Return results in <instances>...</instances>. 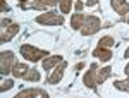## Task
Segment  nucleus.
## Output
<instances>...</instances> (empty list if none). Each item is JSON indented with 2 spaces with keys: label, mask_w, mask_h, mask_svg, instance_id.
Returning <instances> with one entry per match:
<instances>
[{
  "label": "nucleus",
  "mask_w": 129,
  "mask_h": 98,
  "mask_svg": "<svg viewBox=\"0 0 129 98\" xmlns=\"http://www.w3.org/2000/svg\"><path fill=\"white\" fill-rule=\"evenodd\" d=\"M19 52L28 62H40L45 57H48V50H40V48H36V47H33V45H28V43L21 45Z\"/></svg>",
  "instance_id": "1"
},
{
  "label": "nucleus",
  "mask_w": 129,
  "mask_h": 98,
  "mask_svg": "<svg viewBox=\"0 0 129 98\" xmlns=\"http://www.w3.org/2000/svg\"><path fill=\"white\" fill-rule=\"evenodd\" d=\"M62 12H55V10H48L43 12L40 16H36L35 21L41 24V26H62L64 24V16H60Z\"/></svg>",
  "instance_id": "2"
},
{
  "label": "nucleus",
  "mask_w": 129,
  "mask_h": 98,
  "mask_svg": "<svg viewBox=\"0 0 129 98\" xmlns=\"http://www.w3.org/2000/svg\"><path fill=\"white\" fill-rule=\"evenodd\" d=\"M100 29H102V21H100V17L98 16H93V14H88L86 19H84L83 28H81V35L83 36H93Z\"/></svg>",
  "instance_id": "3"
},
{
  "label": "nucleus",
  "mask_w": 129,
  "mask_h": 98,
  "mask_svg": "<svg viewBox=\"0 0 129 98\" xmlns=\"http://www.w3.org/2000/svg\"><path fill=\"white\" fill-rule=\"evenodd\" d=\"M16 64V57H14V52L10 50H4L0 53V74L2 76H7L12 74V67Z\"/></svg>",
  "instance_id": "4"
},
{
  "label": "nucleus",
  "mask_w": 129,
  "mask_h": 98,
  "mask_svg": "<svg viewBox=\"0 0 129 98\" xmlns=\"http://www.w3.org/2000/svg\"><path fill=\"white\" fill-rule=\"evenodd\" d=\"M96 71H98V64L93 62L89 66V71H86V74L83 76V83L84 86L89 89H96Z\"/></svg>",
  "instance_id": "5"
},
{
  "label": "nucleus",
  "mask_w": 129,
  "mask_h": 98,
  "mask_svg": "<svg viewBox=\"0 0 129 98\" xmlns=\"http://www.w3.org/2000/svg\"><path fill=\"white\" fill-rule=\"evenodd\" d=\"M48 98V93L47 89H41V88H28V89H22L19 91L16 98Z\"/></svg>",
  "instance_id": "6"
},
{
  "label": "nucleus",
  "mask_w": 129,
  "mask_h": 98,
  "mask_svg": "<svg viewBox=\"0 0 129 98\" xmlns=\"http://www.w3.org/2000/svg\"><path fill=\"white\" fill-rule=\"evenodd\" d=\"M66 69H67V62H66V60H62L59 66L55 67V71H53V72H52V74L48 76V79H47V81H48V84H59L60 79L64 78V72H66Z\"/></svg>",
  "instance_id": "7"
},
{
  "label": "nucleus",
  "mask_w": 129,
  "mask_h": 98,
  "mask_svg": "<svg viewBox=\"0 0 129 98\" xmlns=\"http://www.w3.org/2000/svg\"><path fill=\"white\" fill-rule=\"evenodd\" d=\"M21 26L19 24H10L7 28H2V35H0V43H7L10 40L14 38L17 33H19Z\"/></svg>",
  "instance_id": "8"
},
{
  "label": "nucleus",
  "mask_w": 129,
  "mask_h": 98,
  "mask_svg": "<svg viewBox=\"0 0 129 98\" xmlns=\"http://www.w3.org/2000/svg\"><path fill=\"white\" fill-rule=\"evenodd\" d=\"M62 60H64L62 55H48V57H45V59L41 60V67L45 69V71H52L53 67H57Z\"/></svg>",
  "instance_id": "9"
},
{
  "label": "nucleus",
  "mask_w": 129,
  "mask_h": 98,
  "mask_svg": "<svg viewBox=\"0 0 129 98\" xmlns=\"http://www.w3.org/2000/svg\"><path fill=\"white\" fill-rule=\"evenodd\" d=\"M112 9L115 10L119 16H126L129 14V2L127 0H110Z\"/></svg>",
  "instance_id": "10"
},
{
  "label": "nucleus",
  "mask_w": 129,
  "mask_h": 98,
  "mask_svg": "<svg viewBox=\"0 0 129 98\" xmlns=\"http://www.w3.org/2000/svg\"><path fill=\"white\" fill-rule=\"evenodd\" d=\"M93 57L95 59H98V60H102V62H109L114 55H112V52H110L107 47H96V48L93 50Z\"/></svg>",
  "instance_id": "11"
},
{
  "label": "nucleus",
  "mask_w": 129,
  "mask_h": 98,
  "mask_svg": "<svg viewBox=\"0 0 129 98\" xmlns=\"http://www.w3.org/2000/svg\"><path fill=\"white\" fill-rule=\"evenodd\" d=\"M29 69L31 67H28V64H24V62H16L12 67V76L16 79H24V76L28 74Z\"/></svg>",
  "instance_id": "12"
},
{
  "label": "nucleus",
  "mask_w": 129,
  "mask_h": 98,
  "mask_svg": "<svg viewBox=\"0 0 129 98\" xmlns=\"http://www.w3.org/2000/svg\"><path fill=\"white\" fill-rule=\"evenodd\" d=\"M55 5H59V0H33V4H31L33 9H41V10L52 9Z\"/></svg>",
  "instance_id": "13"
},
{
  "label": "nucleus",
  "mask_w": 129,
  "mask_h": 98,
  "mask_svg": "<svg viewBox=\"0 0 129 98\" xmlns=\"http://www.w3.org/2000/svg\"><path fill=\"white\" fill-rule=\"evenodd\" d=\"M112 76V67H102L96 71V84H102V83H105L107 79Z\"/></svg>",
  "instance_id": "14"
},
{
  "label": "nucleus",
  "mask_w": 129,
  "mask_h": 98,
  "mask_svg": "<svg viewBox=\"0 0 129 98\" xmlns=\"http://www.w3.org/2000/svg\"><path fill=\"white\" fill-rule=\"evenodd\" d=\"M84 19H86V16H84V14L76 12V14L71 17V28H72V29H81V28H83V24H84Z\"/></svg>",
  "instance_id": "15"
},
{
  "label": "nucleus",
  "mask_w": 129,
  "mask_h": 98,
  "mask_svg": "<svg viewBox=\"0 0 129 98\" xmlns=\"http://www.w3.org/2000/svg\"><path fill=\"white\" fill-rule=\"evenodd\" d=\"M24 81H29V83H36V81H40V72H38L36 69H29L28 74L24 76Z\"/></svg>",
  "instance_id": "16"
},
{
  "label": "nucleus",
  "mask_w": 129,
  "mask_h": 98,
  "mask_svg": "<svg viewBox=\"0 0 129 98\" xmlns=\"http://www.w3.org/2000/svg\"><path fill=\"white\" fill-rule=\"evenodd\" d=\"M59 9L62 14H69L72 9V0H59Z\"/></svg>",
  "instance_id": "17"
},
{
  "label": "nucleus",
  "mask_w": 129,
  "mask_h": 98,
  "mask_svg": "<svg viewBox=\"0 0 129 98\" xmlns=\"http://www.w3.org/2000/svg\"><path fill=\"white\" fill-rule=\"evenodd\" d=\"M114 86L120 91H127L129 93V78L127 79H122V81H114Z\"/></svg>",
  "instance_id": "18"
},
{
  "label": "nucleus",
  "mask_w": 129,
  "mask_h": 98,
  "mask_svg": "<svg viewBox=\"0 0 129 98\" xmlns=\"http://www.w3.org/2000/svg\"><path fill=\"white\" fill-rule=\"evenodd\" d=\"M114 43H115V40L112 38V36H102V38L98 40V45H100V47H107V48H110Z\"/></svg>",
  "instance_id": "19"
},
{
  "label": "nucleus",
  "mask_w": 129,
  "mask_h": 98,
  "mask_svg": "<svg viewBox=\"0 0 129 98\" xmlns=\"http://www.w3.org/2000/svg\"><path fill=\"white\" fill-rule=\"evenodd\" d=\"M12 86H14V81H12V79H4V81H2V86H0V93L9 91Z\"/></svg>",
  "instance_id": "20"
},
{
  "label": "nucleus",
  "mask_w": 129,
  "mask_h": 98,
  "mask_svg": "<svg viewBox=\"0 0 129 98\" xmlns=\"http://www.w3.org/2000/svg\"><path fill=\"white\" fill-rule=\"evenodd\" d=\"M9 10H10V7L5 4V0H0V12L5 14V12H9Z\"/></svg>",
  "instance_id": "21"
},
{
  "label": "nucleus",
  "mask_w": 129,
  "mask_h": 98,
  "mask_svg": "<svg viewBox=\"0 0 129 98\" xmlns=\"http://www.w3.org/2000/svg\"><path fill=\"white\" fill-rule=\"evenodd\" d=\"M83 7H84V0H78V2H76V10H78V12H81V9H83Z\"/></svg>",
  "instance_id": "22"
},
{
  "label": "nucleus",
  "mask_w": 129,
  "mask_h": 98,
  "mask_svg": "<svg viewBox=\"0 0 129 98\" xmlns=\"http://www.w3.org/2000/svg\"><path fill=\"white\" fill-rule=\"evenodd\" d=\"M96 4H98V0H86L84 2V5H88V7H95Z\"/></svg>",
  "instance_id": "23"
},
{
  "label": "nucleus",
  "mask_w": 129,
  "mask_h": 98,
  "mask_svg": "<svg viewBox=\"0 0 129 98\" xmlns=\"http://www.w3.org/2000/svg\"><path fill=\"white\" fill-rule=\"evenodd\" d=\"M10 24H12V22H10V19H5V17L2 19V28H7V26H10Z\"/></svg>",
  "instance_id": "24"
},
{
  "label": "nucleus",
  "mask_w": 129,
  "mask_h": 98,
  "mask_svg": "<svg viewBox=\"0 0 129 98\" xmlns=\"http://www.w3.org/2000/svg\"><path fill=\"white\" fill-rule=\"evenodd\" d=\"M124 72H126V76H127V78H129V64H127V66H126V67H124Z\"/></svg>",
  "instance_id": "25"
},
{
  "label": "nucleus",
  "mask_w": 129,
  "mask_h": 98,
  "mask_svg": "<svg viewBox=\"0 0 129 98\" xmlns=\"http://www.w3.org/2000/svg\"><path fill=\"white\" fill-rule=\"evenodd\" d=\"M83 67H84V64H83V62H79V64L76 66V69H78V71H79V69H83Z\"/></svg>",
  "instance_id": "26"
},
{
  "label": "nucleus",
  "mask_w": 129,
  "mask_h": 98,
  "mask_svg": "<svg viewBox=\"0 0 129 98\" xmlns=\"http://www.w3.org/2000/svg\"><path fill=\"white\" fill-rule=\"evenodd\" d=\"M124 57H126V59H129V47L126 48V52H124Z\"/></svg>",
  "instance_id": "27"
},
{
  "label": "nucleus",
  "mask_w": 129,
  "mask_h": 98,
  "mask_svg": "<svg viewBox=\"0 0 129 98\" xmlns=\"http://www.w3.org/2000/svg\"><path fill=\"white\" fill-rule=\"evenodd\" d=\"M17 2H19V4H21V7H24V4H26L28 0H17Z\"/></svg>",
  "instance_id": "28"
},
{
  "label": "nucleus",
  "mask_w": 129,
  "mask_h": 98,
  "mask_svg": "<svg viewBox=\"0 0 129 98\" xmlns=\"http://www.w3.org/2000/svg\"><path fill=\"white\" fill-rule=\"evenodd\" d=\"M126 22H127V24H129V16H127V19H126Z\"/></svg>",
  "instance_id": "29"
}]
</instances>
